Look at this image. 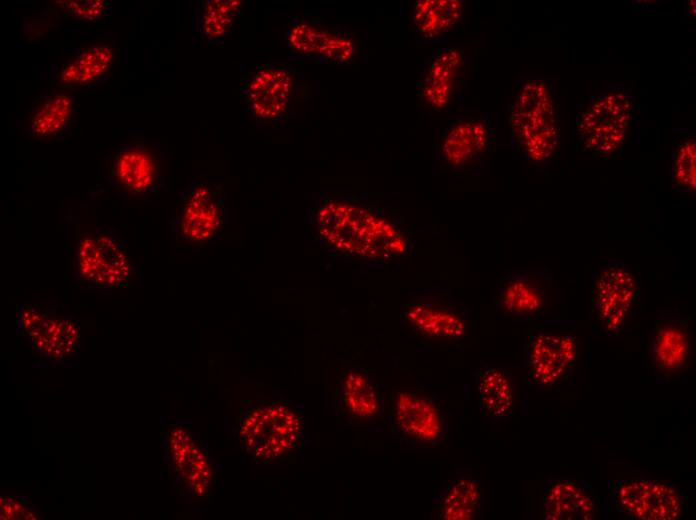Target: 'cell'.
I'll use <instances>...</instances> for the list:
<instances>
[{
    "label": "cell",
    "instance_id": "24",
    "mask_svg": "<svg viewBox=\"0 0 696 520\" xmlns=\"http://www.w3.org/2000/svg\"><path fill=\"white\" fill-rule=\"evenodd\" d=\"M473 388L477 407L483 416L503 421L516 414L519 389L515 376L507 367H481L474 376Z\"/></svg>",
    "mask_w": 696,
    "mask_h": 520
},
{
    "label": "cell",
    "instance_id": "27",
    "mask_svg": "<svg viewBox=\"0 0 696 520\" xmlns=\"http://www.w3.org/2000/svg\"><path fill=\"white\" fill-rule=\"evenodd\" d=\"M465 10L466 3L461 0H419L413 4V24L420 37L435 41L462 22Z\"/></svg>",
    "mask_w": 696,
    "mask_h": 520
},
{
    "label": "cell",
    "instance_id": "10",
    "mask_svg": "<svg viewBox=\"0 0 696 520\" xmlns=\"http://www.w3.org/2000/svg\"><path fill=\"white\" fill-rule=\"evenodd\" d=\"M637 116L636 98L622 84H611L576 116L579 144L596 156H615Z\"/></svg>",
    "mask_w": 696,
    "mask_h": 520
},
{
    "label": "cell",
    "instance_id": "8",
    "mask_svg": "<svg viewBox=\"0 0 696 520\" xmlns=\"http://www.w3.org/2000/svg\"><path fill=\"white\" fill-rule=\"evenodd\" d=\"M640 301L637 272L622 261H609L592 282L590 319L594 331L612 340L623 338L634 324Z\"/></svg>",
    "mask_w": 696,
    "mask_h": 520
},
{
    "label": "cell",
    "instance_id": "11",
    "mask_svg": "<svg viewBox=\"0 0 696 520\" xmlns=\"http://www.w3.org/2000/svg\"><path fill=\"white\" fill-rule=\"evenodd\" d=\"M526 383L539 392H559L574 379L581 358L577 337L544 325L525 329L523 341Z\"/></svg>",
    "mask_w": 696,
    "mask_h": 520
},
{
    "label": "cell",
    "instance_id": "6",
    "mask_svg": "<svg viewBox=\"0 0 696 520\" xmlns=\"http://www.w3.org/2000/svg\"><path fill=\"white\" fill-rule=\"evenodd\" d=\"M387 418L392 435L413 448L438 450L450 439V411L425 387L394 385L388 394Z\"/></svg>",
    "mask_w": 696,
    "mask_h": 520
},
{
    "label": "cell",
    "instance_id": "28",
    "mask_svg": "<svg viewBox=\"0 0 696 520\" xmlns=\"http://www.w3.org/2000/svg\"><path fill=\"white\" fill-rule=\"evenodd\" d=\"M242 2L204 0L197 6L199 29L211 45H221L233 33L241 16Z\"/></svg>",
    "mask_w": 696,
    "mask_h": 520
},
{
    "label": "cell",
    "instance_id": "7",
    "mask_svg": "<svg viewBox=\"0 0 696 520\" xmlns=\"http://www.w3.org/2000/svg\"><path fill=\"white\" fill-rule=\"evenodd\" d=\"M231 218L227 193L218 180L199 176L179 194L170 232L175 244L203 247L226 234Z\"/></svg>",
    "mask_w": 696,
    "mask_h": 520
},
{
    "label": "cell",
    "instance_id": "17",
    "mask_svg": "<svg viewBox=\"0 0 696 520\" xmlns=\"http://www.w3.org/2000/svg\"><path fill=\"white\" fill-rule=\"evenodd\" d=\"M616 510L635 520H676L687 515L683 495L672 485L646 476H616L610 488Z\"/></svg>",
    "mask_w": 696,
    "mask_h": 520
},
{
    "label": "cell",
    "instance_id": "20",
    "mask_svg": "<svg viewBox=\"0 0 696 520\" xmlns=\"http://www.w3.org/2000/svg\"><path fill=\"white\" fill-rule=\"evenodd\" d=\"M468 69L469 58L463 48L450 46L436 50L418 80L420 105L433 113L450 108L463 92Z\"/></svg>",
    "mask_w": 696,
    "mask_h": 520
},
{
    "label": "cell",
    "instance_id": "13",
    "mask_svg": "<svg viewBox=\"0 0 696 520\" xmlns=\"http://www.w3.org/2000/svg\"><path fill=\"white\" fill-rule=\"evenodd\" d=\"M74 276L100 292L119 291L132 275L129 251L116 234L104 226L82 228L77 240Z\"/></svg>",
    "mask_w": 696,
    "mask_h": 520
},
{
    "label": "cell",
    "instance_id": "3",
    "mask_svg": "<svg viewBox=\"0 0 696 520\" xmlns=\"http://www.w3.org/2000/svg\"><path fill=\"white\" fill-rule=\"evenodd\" d=\"M512 146L531 163H546L560 152L563 114L554 82L545 77L521 78L507 108Z\"/></svg>",
    "mask_w": 696,
    "mask_h": 520
},
{
    "label": "cell",
    "instance_id": "22",
    "mask_svg": "<svg viewBox=\"0 0 696 520\" xmlns=\"http://www.w3.org/2000/svg\"><path fill=\"white\" fill-rule=\"evenodd\" d=\"M115 63V50L108 43L78 47L51 74L52 82L63 91H81L105 82Z\"/></svg>",
    "mask_w": 696,
    "mask_h": 520
},
{
    "label": "cell",
    "instance_id": "1",
    "mask_svg": "<svg viewBox=\"0 0 696 520\" xmlns=\"http://www.w3.org/2000/svg\"><path fill=\"white\" fill-rule=\"evenodd\" d=\"M305 222L323 252L352 264L389 266L414 256L420 242L416 228L391 206L345 190L314 196Z\"/></svg>",
    "mask_w": 696,
    "mask_h": 520
},
{
    "label": "cell",
    "instance_id": "23",
    "mask_svg": "<svg viewBox=\"0 0 696 520\" xmlns=\"http://www.w3.org/2000/svg\"><path fill=\"white\" fill-rule=\"evenodd\" d=\"M538 510L544 520H593L596 495L591 485L575 477L551 478L540 491Z\"/></svg>",
    "mask_w": 696,
    "mask_h": 520
},
{
    "label": "cell",
    "instance_id": "16",
    "mask_svg": "<svg viewBox=\"0 0 696 520\" xmlns=\"http://www.w3.org/2000/svg\"><path fill=\"white\" fill-rule=\"evenodd\" d=\"M18 325L30 346L54 363L78 357L82 328L75 316L58 311L51 301L25 302L18 311Z\"/></svg>",
    "mask_w": 696,
    "mask_h": 520
},
{
    "label": "cell",
    "instance_id": "29",
    "mask_svg": "<svg viewBox=\"0 0 696 520\" xmlns=\"http://www.w3.org/2000/svg\"><path fill=\"white\" fill-rule=\"evenodd\" d=\"M696 142L694 137L678 142L672 154V186L681 196H694L696 191Z\"/></svg>",
    "mask_w": 696,
    "mask_h": 520
},
{
    "label": "cell",
    "instance_id": "21",
    "mask_svg": "<svg viewBox=\"0 0 696 520\" xmlns=\"http://www.w3.org/2000/svg\"><path fill=\"white\" fill-rule=\"evenodd\" d=\"M692 351V320L689 316L667 313L654 320L647 360L658 379L684 372L689 366Z\"/></svg>",
    "mask_w": 696,
    "mask_h": 520
},
{
    "label": "cell",
    "instance_id": "4",
    "mask_svg": "<svg viewBox=\"0 0 696 520\" xmlns=\"http://www.w3.org/2000/svg\"><path fill=\"white\" fill-rule=\"evenodd\" d=\"M399 323L407 338L425 347L460 349L475 342L476 326L470 310L447 288L408 293L399 309Z\"/></svg>",
    "mask_w": 696,
    "mask_h": 520
},
{
    "label": "cell",
    "instance_id": "19",
    "mask_svg": "<svg viewBox=\"0 0 696 520\" xmlns=\"http://www.w3.org/2000/svg\"><path fill=\"white\" fill-rule=\"evenodd\" d=\"M329 388V407L341 420L360 424L375 420L383 410L382 391L374 374L360 364L348 363L337 369Z\"/></svg>",
    "mask_w": 696,
    "mask_h": 520
},
{
    "label": "cell",
    "instance_id": "30",
    "mask_svg": "<svg viewBox=\"0 0 696 520\" xmlns=\"http://www.w3.org/2000/svg\"><path fill=\"white\" fill-rule=\"evenodd\" d=\"M55 6L60 12L70 18L82 22H92L102 18L108 11L109 3L106 1H57Z\"/></svg>",
    "mask_w": 696,
    "mask_h": 520
},
{
    "label": "cell",
    "instance_id": "18",
    "mask_svg": "<svg viewBox=\"0 0 696 520\" xmlns=\"http://www.w3.org/2000/svg\"><path fill=\"white\" fill-rule=\"evenodd\" d=\"M493 133L484 116H461L452 120L440 133L434 157L443 172L460 175L471 172L490 156Z\"/></svg>",
    "mask_w": 696,
    "mask_h": 520
},
{
    "label": "cell",
    "instance_id": "26",
    "mask_svg": "<svg viewBox=\"0 0 696 520\" xmlns=\"http://www.w3.org/2000/svg\"><path fill=\"white\" fill-rule=\"evenodd\" d=\"M78 109V100L68 91L44 95L32 108L26 132L34 141L61 139L71 127Z\"/></svg>",
    "mask_w": 696,
    "mask_h": 520
},
{
    "label": "cell",
    "instance_id": "12",
    "mask_svg": "<svg viewBox=\"0 0 696 520\" xmlns=\"http://www.w3.org/2000/svg\"><path fill=\"white\" fill-rule=\"evenodd\" d=\"M107 171L110 185L122 198L155 197L166 184V150L159 142L133 136L112 148Z\"/></svg>",
    "mask_w": 696,
    "mask_h": 520
},
{
    "label": "cell",
    "instance_id": "32",
    "mask_svg": "<svg viewBox=\"0 0 696 520\" xmlns=\"http://www.w3.org/2000/svg\"><path fill=\"white\" fill-rule=\"evenodd\" d=\"M686 12L695 16V1H688Z\"/></svg>",
    "mask_w": 696,
    "mask_h": 520
},
{
    "label": "cell",
    "instance_id": "25",
    "mask_svg": "<svg viewBox=\"0 0 696 520\" xmlns=\"http://www.w3.org/2000/svg\"><path fill=\"white\" fill-rule=\"evenodd\" d=\"M484 483L472 475L456 473L444 481L432 502V515L439 520H479L485 506Z\"/></svg>",
    "mask_w": 696,
    "mask_h": 520
},
{
    "label": "cell",
    "instance_id": "5",
    "mask_svg": "<svg viewBox=\"0 0 696 520\" xmlns=\"http://www.w3.org/2000/svg\"><path fill=\"white\" fill-rule=\"evenodd\" d=\"M303 74L293 65L280 62L255 64L239 82V101L255 125L279 131L297 115V106L308 98Z\"/></svg>",
    "mask_w": 696,
    "mask_h": 520
},
{
    "label": "cell",
    "instance_id": "31",
    "mask_svg": "<svg viewBox=\"0 0 696 520\" xmlns=\"http://www.w3.org/2000/svg\"><path fill=\"white\" fill-rule=\"evenodd\" d=\"M0 504L2 519L23 518L28 509L25 499L17 495H1Z\"/></svg>",
    "mask_w": 696,
    "mask_h": 520
},
{
    "label": "cell",
    "instance_id": "14",
    "mask_svg": "<svg viewBox=\"0 0 696 520\" xmlns=\"http://www.w3.org/2000/svg\"><path fill=\"white\" fill-rule=\"evenodd\" d=\"M559 292L548 267L506 270L498 279L492 298L494 310L517 324L540 323L557 303Z\"/></svg>",
    "mask_w": 696,
    "mask_h": 520
},
{
    "label": "cell",
    "instance_id": "2",
    "mask_svg": "<svg viewBox=\"0 0 696 520\" xmlns=\"http://www.w3.org/2000/svg\"><path fill=\"white\" fill-rule=\"evenodd\" d=\"M245 459L264 467H286L308 442L303 405L273 393L241 401L233 429Z\"/></svg>",
    "mask_w": 696,
    "mask_h": 520
},
{
    "label": "cell",
    "instance_id": "15",
    "mask_svg": "<svg viewBox=\"0 0 696 520\" xmlns=\"http://www.w3.org/2000/svg\"><path fill=\"white\" fill-rule=\"evenodd\" d=\"M288 58L332 65L351 63L358 53V39L339 24L305 13L292 17L282 35Z\"/></svg>",
    "mask_w": 696,
    "mask_h": 520
},
{
    "label": "cell",
    "instance_id": "9",
    "mask_svg": "<svg viewBox=\"0 0 696 520\" xmlns=\"http://www.w3.org/2000/svg\"><path fill=\"white\" fill-rule=\"evenodd\" d=\"M164 456L176 493L188 502L210 499L218 467L211 450L190 423L177 418L167 423Z\"/></svg>",
    "mask_w": 696,
    "mask_h": 520
}]
</instances>
